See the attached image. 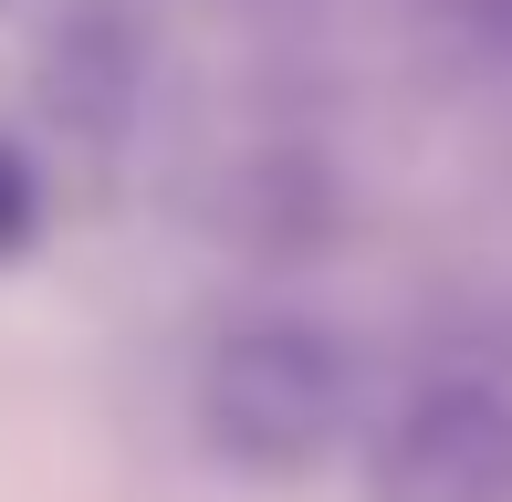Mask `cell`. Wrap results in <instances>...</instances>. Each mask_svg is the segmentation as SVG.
<instances>
[{"mask_svg":"<svg viewBox=\"0 0 512 502\" xmlns=\"http://www.w3.org/2000/svg\"><path fill=\"white\" fill-rule=\"evenodd\" d=\"M53 116L74 136H115L126 126V95H136V42L115 32V11H74V32L53 42V74H42Z\"/></svg>","mask_w":512,"mask_h":502,"instance_id":"3957f363","label":"cell"},{"mask_svg":"<svg viewBox=\"0 0 512 502\" xmlns=\"http://www.w3.org/2000/svg\"><path fill=\"white\" fill-rule=\"evenodd\" d=\"M32 241H42V178L21 157V136H0V262H21Z\"/></svg>","mask_w":512,"mask_h":502,"instance_id":"277c9868","label":"cell"},{"mask_svg":"<svg viewBox=\"0 0 512 502\" xmlns=\"http://www.w3.org/2000/svg\"><path fill=\"white\" fill-rule=\"evenodd\" d=\"M502 21H512V0H502Z\"/></svg>","mask_w":512,"mask_h":502,"instance_id":"5b68a950","label":"cell"},{"mask_svg":"<svg viewBox=\"0 0 512 502\" xmlns=\"http://www.w3.org/2000/svg\"><path fill=\"white\" fill-rule=\"evenodd\" d=\"M366 502H512V398L481 377H429L366 440Z\"/></svg>","mask_w":512,"mask_h":502,"instance_id":"7a4b0ae2","label":"cell"},{"mask_svg":"<svg viewBox=\"0 0 512 502\" xmlns=\"http://www.w3.org/2000/svg\"><path fill=\"white\" fill-rule=\"evenodd\" d=\"M356 367L345 346L304 314H251L199 356V440L209 461L251 471V482H293L345 440Z\"/></svg>","mask_w":512,"mask_h":502,"instance_id":"6da1fadb","label":"cell"}]
</instances>
